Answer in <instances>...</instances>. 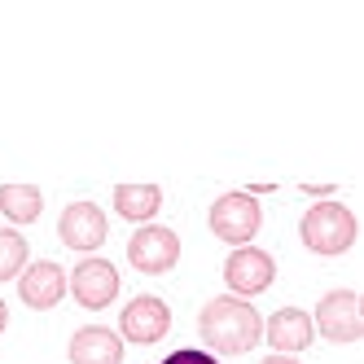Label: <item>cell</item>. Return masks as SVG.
<instances>
[{
  "instance_id": "15",
  "label": "cell",
  "mask_w": 364,
  "mask_h": 364,
  "mask_svg": "<svg viewBox=\"0 0 364 364\" xmlns=\"http://www.w3.org/2000/svg\"><path fill=\"white\" fill-rule=\"evenodd\" d=\"M27 255H31V246H27V237H22V232L0 228V281L22 277V268H27Z\"/></svg>"
},
{
  "instance_id": "6",
  "label": "cell",
  "mask_w": 364,
  "mask_h": 364,
  "mask_svg": "<svg viewBox=\"0 0 364 364\" xmlns=\"http://www.w3.org/2000/svg\"><path fill=\"white\" fill-rule=\"evenodd\" d=\"M127 259H132V268L145 272V277H163L180 264V237L163 224H141L132 232V242H127Z\"/></svg>"
},
{
  "instance_id": "16",
  "label": "cell",
  "mask_w": 364,
  "mask_h": 364,
  "mask_svg": "<svg viewBox=\"0 0 364 364\" xmlns=\"http://www.w3.org/2000/svg\"><path fill=\"white\" fill-rule=\"evenodd\" d=\"M159 364H220L211 351H193V347H180V351H171L167 360H159Z\"/></svg>"
},
{
  "instance_id": "12",
  "label": "cell",
  "mask_w": 364,
  "mask_h": 364,
  "mask_svg": "<svg viewBox=\"0 0 364 364\" xmlns=\"http://www.w3.org/2000/svg\"><path fill=\"white\" fill-rule=\"evenodd\" d=\"M70 364H123V338L106 325H84L70 338Z\"/></svg>"
},
{
  "instance_id": "18",
  "label": "cell",
  "mask_w": 364,
  "mask_h": 364,
  "mask_svg": "<svg viewBox=\"0 0 364 364\" xmlns=\"http://www.w3.org/2000/svg\"><path fill=\"white\" fill-rule=\"evenodd\" d=\"M259 364H299L294 355H268V360H259Z\"/></svg>"
},
{
  "instance_id": "1",
  "label": "cell",
  "mask_w": 364,
  "mask_h": 364,
  "mask_svg": "<svg viewBox=\"0 0 364 364\" xmlns=\"http://www.w3.org/2000/svg\"><path fill=\"white\" fill-rule=\"evenodd\" d=\"M198 333L211 355H246L264 338V321H259V311L246 299L220 294L198 311Z\"/></svg>"
},
{
  "instance_id": "10",
  "label": "cell",
  "mask_w": 364,
  "mask_h": 364,
  "mask_svg": "<svg viewBox=\"0 0 364 364\" xmlns=\"http://www.w3.org/2000/svg\"><path fill=\"white\" fill-rule=\"evenodd\" d=\"M18 294L27 307L36 311H48V307H58L66 299V272L62 264H53V259H40V264H27L18 277Z\"/></svg>"
},
{
  "instance_id": "2",
  "label": "cell",
  "mask_w": 364,
  "mask_h": 364,
  "mask_svg": "<svg viewBox=\"0 0 364 364\" xmlns=\"http://www.w3.org/2000/svg\"><path fill=\"white\" fill-rule=\"evenodd\" d=\"M355 215L347 211L343 202H316L311 211L303 215V224H299V237H303V246L311 250V255H325V259H333V255H347L351 246H355Z\"/></svg>"
},
{
  "instance_id": "19",
  "label": "cell",
  "mask_w": 364,
  "mask_h": 364,
  "mask_svg": "<svg viewBox=\"0 0 364 364\" xmlns=\"http://www.w3.org/2000/svg\"><path fill=\"white\" fill-rule=\"evenodd\" d=\"M5 325H9V307L0 303V333H5Z\"/></svg>"
},
{
  "instance_id": "17",
  "label": "cell",
  "mask_w": 364,
  "mask_h": 364,
  "mask_svg": "<svg viewBox=\"0 0 364 364\" xmlns=\"http://www.w3.org/2000/svg\"><path fill=\"white\" fill-rule=\"evenodd\" d=\"M303 189H307V193H316V198H321V202H325V198H329V193H333V185H303Z\"/></svg>"
},
{
  "instance_id": "11",
  "label": "cell",
  "mask_w": 364,
  "mask_h": 364,
  "mask_svg": "<svg viewBox=\"0 0 364 364\" xmlns=\"http://www.w3.org/2000/svg\"><path fill=\"white\" fill-rule=\"evenodd\" d=\"M264 338L272 343L277 355H294V351H307L316 329H311V316L303 307H281L264 321Z\"/></svg>"
},
{
  "instance_id": "5",
  "label": "cell",
  "mask_w": 364,
  "mask_h": 364,
  "mask_svg": "<svg viewBox=\"0 0 364 364\" xmlns=\"http://www.w3.org/2000/svg\"><path fill=\"white\" fill-rule=\"evenodd\" d=\"M277 281V259L268 250H259V246H237L228 255V264H224V285L232 290V299H255V294H264L268 285Z\"/></svg>"
},
{
  "instance_id": "13",
  "label": "cell",
  "mask_w": 364,
  "mask_h": 364,
  "mask_svg": "<svg viewBox=\"0 0 364 364\" xmlns=\"http://www.w3.org/2000/svg\"><path fill=\"white\" fill-rule=\"evenodd\" d=\"M159 206H163V189L159 185H119L114 189V211L123 220H132V224H149L154 215H159Z\"/></svg>"
},
{
  "instance_id": "7",
  "label": "cell",
  "mask_w": 364,
  "mask_h": 364,
  "mask_svg": "<svg viewBox=\"0 0 364 364\" xmlns=\"http://www.w3.org/2000/svg\"><path fill=\"white\" fill-rule=\"evenodd\" d=\"M66 290L75 294V303H80V307L101 311V307H110V303L119 299V268L110 264V259L88 255L84 264L66 277Z\"/></svg>"
},
{
  "instance_id": "8",
  "label": "cell",
  "mask_w": 364,
  "mask_h": 364,
  "mask_svg": "<svg viewBox=\"0 0 364 364\" xmlns=\"http://www.w3.org/2000/svg\"><path fill=\"white\" fill-rule=\"evenodd\" d=\"M106 232H110V224H106V211L97 202H70L58 220L62 246L80 250V255H92L97 246H106Z\"/></svg>"
},
{
  "instance_id": "14",
  "label": "cell",
  "mask_w": 364,
  "mask_h": 364,
  "mask_svg": "<svg viewBox=\"0 0 364 364\" xmlns=\"http://www.w3.org/2000/svg\"><path fill=\"white\" fill-rule=\"evenodd\" d=\"M0 211H5V220H14V224H31L44 211V193L36 185H5L0 189Z\"/></svg>"
},
{
  "instance_id": "9",
  "label": "cell",
  "mask_w": 364,
  "mask_h": 364,
  "mask_svg": "<svg viewBox=\"0 0 364 364\" xmlns=\"http://www.w3.org/2000/svg\"><path fill=\"white\" fill-rule=\"evenodd\" d=\"M171 329V307L163 299H154V294H141L123 307V316H119V338H127V343H159V338H167Z\"/></svg>"
},
{
  "instance_id": "4",
  "label": "cell",
  "mask_w": 364,
  "mask_h": 364,
  "mask_svg": "<svg viewBox=\"0 0 364 364\" xmlns=\"http://www.w3.org/2000/svg\"><path fill=\"white\" fill-rule=\"evenodd\" d=\"M311 329L329 343H360L364 338V316H360V294L355 290H329L316 303Z\"/></svg>"
},
{
  "instance_id": "3",
  "label": "cell",
  "mask_w": 364,
  "mask_h": 364,
  "mask_svg": "<svg viewBox=\"0 0 364 364\" xmlns=\"http://www.w3.org/2000/svg\"><path fill=\"white\" fill-rule=\"evenodd\" d=\"M259 224H264V211H259L255 193H224L211 202V232L228 246H250Z\"/></svg>"
}]
</instances>
